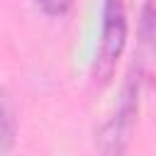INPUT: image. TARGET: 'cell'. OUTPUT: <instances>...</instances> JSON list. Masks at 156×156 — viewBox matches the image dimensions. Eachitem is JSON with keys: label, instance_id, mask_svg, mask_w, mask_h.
I'll return each instance as SVG.
<instances>
[{"label": "cell", "instance_id": "obj_4", "mask_svg": "<svg viewBox=\"0 0 156 156\" xmlns=\"http://www.w3.org/2000/svg\"><path fill=\"white\" fill-rule=\"evenodd\" d=\"M141 39L156 54V0H146L141 12Z\"/></svg>", "mask_w": 156, "mask_h": 156}, {"label": "cell", "instance_id": "obj_2", "mask_svg": "<svg viewBox=\"0 0 156 156\" xmlns=\"http://www.w3.org/2000/svg\"><path fill=\"white\" fill-rule=\"evenodd\" d=\"M136 85L134 80H129V85L124 88L122 102L117 105L115 115L105 122V127L98 134V146L105 156H122L129 136H132V127H134V117H136Z\"/></svg>", "mask_w": 156, "mask_h": 156}, {"label": "cell", "instance_id": "obj_1", "mask_svg": "<svg viewBox=\"0 0 156 156\" xmlns=\"http://www.w3.org/2000/svg\"><path fill=\"white\" fill-rule=\"evenodd\" d=\"M127 41V15H124V2L122 0H105V12H102V39L98 46L95 56V78L98 80H110L115 73L117 58L122 56Z\"/></svg>", "mask_w": 156, "mask_h": 156}, {"label": "cell", "instance_id": "obj_5", "mask_svg": "<svg viewBox=\"0 0 156 156\" xmlns=\"http://www.w3.org/2000/svg\"><path fill=\"white\" fill-rule=\"evenodd\" d=\"M37 2H39V7H41L46 15H63V12L71 7L73 0H37Z\"/></svg>", "mask_w": 156, "mask_h": 156}, {"label": "cell", "instance_id": "obj_3", "mask_svg": "<svg viewBox=\"0 0 156 156\" xmlns=\"http://www.w3.org/2000/svg\"><path fill=\"white\" fill-rule=\"evenodd\" d=\"M15 141V110L7 93L0 88V146L7 149Z\"/></svg>", "mask_w": 156, "mask_h": 156}]
</instances>
